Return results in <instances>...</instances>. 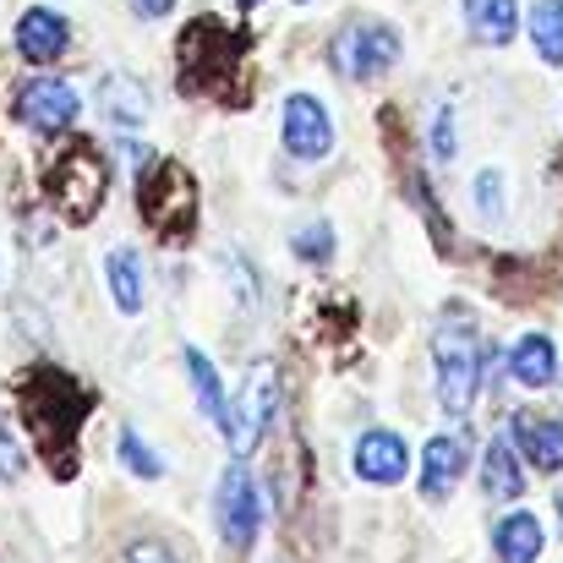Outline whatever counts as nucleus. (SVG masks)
<instances>
[{"mask_svg":"<svg viewBox=\"0 0 563 563\" xmlns=\"http://www.w3.org/2000/svg\"><path fill=\"white\" fill-rule=\"evenodd\" d=\"M16 410H22V427L33 432L38 454L49 460V471L60 482H71L77 476V432L93 410V394L77 377L38 367V373H27L16 383Z\"/></svg>","mask_w":563,"mask_h":563,"instance_id":"obj_1","label":"nucleus"},{"mask_svg":"<svg viewBox=\"0 0 563 563\" xmlns=\"http://www.w3.org/2000/svg\"><path fill=\"white\" fill-rule=\"evenodd\" d=\"M176 60H181V93L197 99H219V104H241L246 88H241V60H246V33L213 22V16H197L181 44H176Z\"/></svg>","mask_w":563,"mask_h":563,"instance_id":"obj_2","label":"nucleus"},{"mask_svg":"<svg viewBox=\"0 0 563 563\" xmlns=\"http://www.w3.org/2000/svg\"><path fill=\"white\" fill-rule=\"evenodd\" d=\"M137 208H143V219L159 241H187L197 230V181L187 176V165L154 159L137 176Z\"/></svg>","mask_w":563,"mask_h":563,"instance_id":"obj_3","label":"nucleus"},{"mask_svg":"<svg viewBox=\"0 0 563 563\" xmlns=\"http://www.w3.org/2000/svg\"><path fill=\"white\" fill-rule=\"evenodd\" d=\"M44 187H49V202L71 219V224H88L99 208H104V191H110V165H104V154L93 148V143H71L55 165H49V176H44Z\"/></svg>","mask_w":563,"mask_h":563,"instance_id":"obj_4","label":"nucleus"},{"mask_svg":"<svg viewBox=\"0 0 563 563\" xmlns=\"http://www.w3.org/2000/svg\"><path fill=\"white\" fill-rule=\"evenodd\" d=\"M432 356H438V399H443L454 416H465L471 399H476V388H482V345H476L471 323L454 318V323L438 334Z\"/></svg>","mask_w":563,"mask_h":563,"instance_id":"obj_5","label":"nucleus"},{"mask_svg":"<svg viewBox=\"0 0 563 563\" xmlns=\"http://www.w3.org/2000/svg\"><path fill=\"white\" fill-rule=\"evenodd\" d=\"M329 60H334L340 77H351V82H373V77H383V71L399 60V33H394L388 22H373V16H367V22H351V27L334 33Z\"/></svg>","mask_w":563,"mask_h":563,"instance_id":"obj_6","label":"nucleus"},{"mask_svg":"<svg viewBox=\"0 0 563 563\" xmlns=\"http://www.w3.org/2000/svg\"><path fill=\"white\" fill-rule=\"evenodd\" d=\"M274 410H279V383H274V367L257 362L246 383H241V399H230V421H224V438L235 454H252L263 443V432L274 427Z\"/></svg>","mask_w":563,"mask_h":563,"instance_id":"obj_7","label":"nucleus"},{"mask_svg":"<svg viewBox=\"0 0 563 563\" xmlns=\"http://www.w3.org/2000/svg\"><path fill=\"white\" fill-rule=\"evenodd\" d=\"M213 509H219V537H224L235 553H246V548L257 542V520H263V509H257L252 476H246L241 465H230V471L219 476V498H213Z\"/></svg>","mask_w":563,"mask_h":563,"instance_id":"obj_8","label":"nucleus"},{"mask_svg":"<svg viewBox=\"0 0 563 563\" xmlns=\"http://www.w3.org/2000/svg\"><path fill=\"white\" fill-rule=\"evenodd\" d=\"M16 121L33 132H66L77 121V93L60 77H33L16 93Z\"/></svg>","mask_w":563,"mask_h":563,"instance_id":"obj_9","label":"nucleus"},{"mask_svg":"<svg viewBox=\"0 0 563 563\" xmlns=\"http://www.w3.org/2000/svg\"><path fill=\"white\" fill-rule=\"evenodd\" d=\"M285 148L296 159H323L334 148V121H329L323 99H312V93L285 99Z\"/></svg>","mask_w":563,"mask_h":563,"instance_id":"obj_10","label":"nucleus"},{"mask_svg":"<svg viewBox=\"0 0 563 563\" xmlns=\"http://www.w3.org/2000/svg\"><path fill=\"white\" fill-rule=\"evenodd\" d=\"M66 44H71V27H66L60 11H49V5L22 11V22H16V49H22V60L49 66V60L66 55Z\"/></svg>","mask_w":563,"mask_h":563,"instance_id":"obj_11","label":"nucleus"},{"mask_svg":"<svg viewBox=\"0 0 563 563\" xmlns=\"http://www.w3.org/2000/svg\"><path fill=\"white\" fill-rule=\"evenodd\" d=\"M405 471H410V449H405L399 432H388V427L362 432V443H356V476H362V482L388 487V482H399Z\"/></svg>","mask_w":563,"mask_h":563,"instance_id":"obj_12","label":"nucleus"},{"mask_svg":"<svg viewBox=\"0 0 563 563\" xmlns=\"http://www.w3.org/2000/svg\"><path fill=\"white\" fill-rule=\"evenodd\" d=\"M465 460H471V449H465L460 432L454 438H432L427 454H421V493L427 498H449L460 487V476H465Z\"/></svg>","mask_w":563,"mask_h":563,"instance_id":"obj_13","label":"nucleus"},{"mask_svg":"<svg viewBox=\"0 0 563 563\" xmlns=\"http://www.w3.org/2000/svg\"><path fill=\"white\" fill-rule=\"evenodd\" d=\"M515 443H520V454L537 471H563V421L537 416V410H520L515 416Z\"/></svg>","mask_w":563,"mask_h":563,"instance_id":"obj_14","label":"nucleus"},{"mask_svg":"<svg viewBox=\"0 0 563 563\" xmlns=\"http://www.w3.org/2000/svg\"><path fill=\"white\" fill-rule=\"evenodd\" d=\"M99 110L115 126H143L148 121V93H143V82H132V77L115 71V77L99 82Z\"/></svg>","mask_w":563,"mask_h":563,"instance_id":"obj_15","label":"nucleus"},{"mask_svg":"<svg viewBox=\"0 0 563 563\" xmlns=\"http://www.w3.org/2000/svg\"><path fill=\"white\" fill-rule=\"evenodd\" d=\"M493 548H498V563H537V553H542L537 515H504L493 531Z\"/></svg>","mask_w":563,"mask_h":563,"instance_id":"obj_16","label":"nucleus"},{"mask_svg":"<svg viewBox=\"0 0 563 563\" xmlns=\"http://www.w3.org/2000/svg\"><path fill=\"white\" fill-rule=\"evenodd\" d=\"M509 373H515V383H526V388H548V383L559 377L553 340H548V334H526V340L515 345V356H509Z\"/></svg>","mask_w":563,"mask_h":563,"instance_id":"obj_17","label":"nucleus"},{"mask_svg":"<svg viewBox=\"0 0 563 563\" xmlns=\"http://www.w3.org/2000/svg\"><path fill=\"white\" fill-rule=\"evenodd\" d=\"M482 493H487V498H520V493H526V471H520V460H515L509 443H487Z\"/></svg>","mask_w":563,"mask_h":563,"instance_id":"obj_18","label":"nucleus"},{"mask_svg":"<svg viewBox=\"0 0 563 563\" xmlns=\"http://www.w3.org/2000/svg\"><path fill=\"white\" fill-rule=\"evenodd\" d=\"M465 22L482 44H509L515 38V0H465Z\"/></svg>","mask_w":563,"mask_h":563,"instance_id":"obj_19","label":"nucleus"},{"mask_svg":"<svg viewBox=\"0 0 563 563\" xmlns=\"http://www.w3.org/2000/svg\"><path fill=\"white\" fill-rule=\"evenodd\" d=\"M110 290H115V307L121 312H143V263L132 246H115L110 252Z\"/></svg>","mask_w":563,"mask_h":563,"instance_id":"obj_20","label":"nucleus"},{"mask_svg":"<svg viewBox=\"0 0 563 563\" xmlns=\"http://www.w3.org/2000/svg\"><path fill=\"white\" fill-rule=\"evenodd\" d=\"M531 44L548 66L563 60V0H537L531 5Z\"/></svg>","mask_w":563,"mask_h":563,"instance_id":"obj_21","label":"nucleus"},{"mask_svg":"<svg viewBox=\"0 0 563 563\" xmlns=\"http://www.w3.org/2000/svg\"><path fill=\"white\" fill-rule=\"evenodd\" d=\"M187 373H191V388H197V405H202V410H208V421H219V432H224V421H230V405H224L219 373L208 367V356H202V351H187Z\"/></svg>","mask_w":563,"mask_h":563,"instance_id":"obj_22","label":"nucleus"},{"mask_svg":"<svg viewBox=\"0 0 563 563\" xmlns=\"http://www.w3.org/2000/svg\"><path fill=\"white\" fill-rule=\"evenodd\" d=\"M290 246H296V257H301V263H329V257H334V224H329V219L301 224Z\"/></svg>","mask_w":563,"mask_h":563,"instance_id":"obj_23","label":"nucleus"},{"mask_svg":"<svg viewBox=\"0 0 563 563\" xmlns=\"http://www.w3.org/2000/svg\"><path fill=\"white\" fill-rule=\"evenodd\" d=\"M121 460H126V471L143 476V482H159V476H165V460H159L137 432H121Z\"/></svg>","mask_w":563,"mask_h":563,"instance_id":"obj_24","label":"nucleus"},{"mask_svg":"<svg viewBox=\"0 0 563 563\" xmlns=\"http://www.w3.org/2000/svg\"><path fill=\"white\" fill-rule=\"evenodd\" d=\"M476 202H482V213H498L504 208V176H476Z\"/></svg>","mask_w":563,"mask_h":563,"instance_id":"obj_25","label":"nucleus"},{"mask_svg":"<svg viewBox=\"0 0 563 563\" xmlns=\"http://www.w3.org/2000/svg\"><path fill=\"white\" fill-rule=\"evenodd\" d=\"M432 154L438 159H454V115L438 110V126H432Z\"/></svg>","mask_w":563,"mask_h":563,"instance_id":"obj_26","label":"nucleus"},{"mask_svg":"<svg viewBox=\"0 0 563 563\" xmlns=\"http://www.w3.org/2000/svg\"><path fill=\"white\" fill-rule=\"evenodd\" d=\"M0 476H5V482L22 476V449H16V438H11L5 427H0Z\"/></svg>","mask_w":563,"mask_h":563,"instance_id":"obj_27","label":"nucleus"},{"mask_svg":"<svg viewBox=\"0 0 563 563\" xmlns=\"http://www.w3.org/2000/svg\"><path fill=\"white\" fill-rule=\"evenodd\" d=\"M126 563H181L170 548H159V542H137L132 553H126Z\"/></svg>","mask_w":563,"mask_h":563,"instance_id":"obj_28","label":"nucleus"},{"mask_svg":"<svg viewBox=\"0 0 563 563\" xmlns=\"http://www.w3.org/2000/svg\"><path fill=\"white\" fill-rule=\"evenodd\" d=\"M143 16H165V11H176V0H132Z\"/></svg>","mask_w":563,"mask_h":563,"instance_id":"obj_29","label":"nucleus"},{"mask_svg":"<svg viewBox=\"0 0 563 563\" xmlns=\"http://www.w3.org/2000/svg\"><path fill=\"white\" fill-rule=\"evenodd\" d=\"M235 5H263V0H235Z\"/></svg>","mask_w":563,"mask_h":563,"instance_id":"obj_30","label":"nucleus"},{"mask_svg":"<svg viewBox=\"0 0 563 563\" xmlns=\"http://www.w3.org/2000/svg\"><path fill=\"white\" fill-rule=\"evenodd\" d=\"M559 515H563V493H559Z\"/></svg>","mask_w":563,"mask_h":563,"instance_id":"obj_31","label":"nucleus"}]
</instances>
